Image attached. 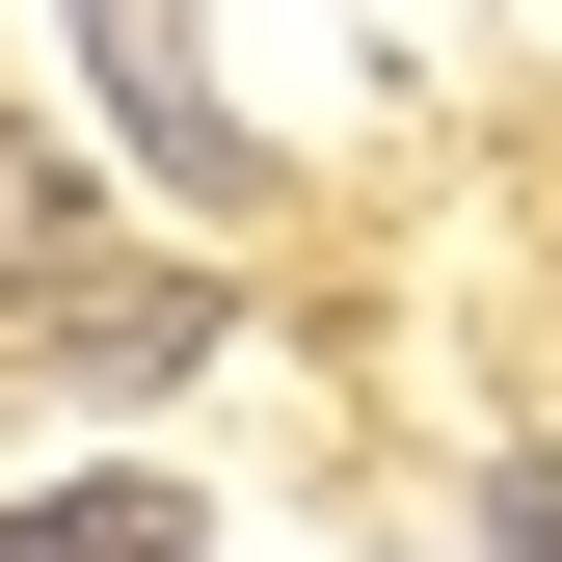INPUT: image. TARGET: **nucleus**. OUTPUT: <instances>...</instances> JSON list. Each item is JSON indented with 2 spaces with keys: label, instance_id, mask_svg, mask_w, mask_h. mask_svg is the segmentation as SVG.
<instances>
[{
  "label": "nucleus",
  "instance_id": "nucleus-2",
  "mask_svg": "<svg viewBox=\"0 0 562 562\" xmlns=\"http://www.w3.org/2000/svg\"><path fill=\"white\" fill-rule=\"evenodd\" d=\"M0 562H215V509H188V482H27Z\"/></svg>",
  "mask_w": 562,
  "mask_h": 562
},
{
  "label": "nucleus",
  "instance_id": "nucleus-4",
  "mask_svg": "<svg viewBox=\"0 0 562 562\" xmlns=\"http://www.w3.org/2000/svg\"><path fill=\"white\" fill-rule=\"evenodd\" d=\"M482 536H509V562H562V456H509V482H482Z\"/></svg>",
  "mask_w": 562,
  "mask_h": 562
},
{
  "label": "nucleus",
  "instance_id": "nucleus-1",
  "mask_svg": "<svg viewBox=\"0 0 562 562\" xmlns=\"http://www.w3.org/2000/svg\"><path fill=\"white\" fill-rule=\"evenodd\" d=\"M81 54H108V108H134V161H161L188 215H268V161H241V134H215V81H188L161 27H81Z\"/></svg>",
  "mask_w": 562,
  "mask_h": 562
},
{
  "label": "nucleus",
  "instance_id": "nucleus-3",
  "mask_svg": "<svg viewBox=\"0 0 562 562\" xmlns=\"http://www.w3.org/2000/svg\"><path fill=\"white\" fill-rule=\"evenodd\" d=\"M81 268V188H54V134H0V295H54Z\"/></svg>",
  "mask_w": 562,
  "mask_h": 562
}]
</instances>
